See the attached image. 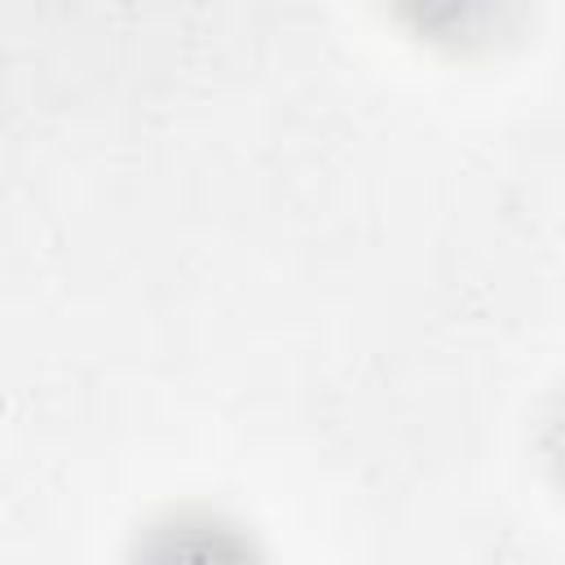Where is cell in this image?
Listing matches in <instances>:
<instances>
[{
    "mask_svg": "<svg viewBox=\"0 0 565 565\" xmlns=\"http://www.w3.org/2000/svg\"><path fill=\"white\" fill-rule=\"evenodd\" d=\"M384 9L415 44L446 57H481L521 35L530 0H384Z\"/></svg>",
    "mask_w": 565,
    "mask_h": 565,
    "instance_id": "6da1fadb",
    "label": "cell"
}]
</instances>
